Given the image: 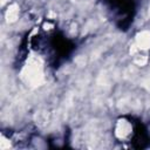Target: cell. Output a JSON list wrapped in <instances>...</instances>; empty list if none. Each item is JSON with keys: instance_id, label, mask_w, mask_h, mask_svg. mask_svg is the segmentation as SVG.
Listing matches in <instances>:
<instances>
[{"instance_id": "cell-3", "label": "cell", "mask_w": 150, "mask_h": 150, "mask_svg": "<svg viewBox=\"0 0 150 150\" xmlns=\"http://www.w3.org/2000/svg\"><path fill=\"white\" fill-rule=\"evenodd\" d=\"M18 15H19V8L16 5H12L9 6L7 13H6V18H7V21L9 22H13L18 19Z\"/></svg>"}, {"instance_id": "cell-2", "label": "cell", "mask_w": 150, "mask_h": 150, "mask_svg": "<svg viewBox=\"0 0 150 150\" xmlns=\"http://www.w3.org/2000/svg\"><path fill=\"white\" fill-rule=\"evenodd\" d=\"M131 132V127L127 121H120L116 128V135L120 138H125Z\"/></svg>"}, {"instance_id": "cell-1", "label": "cell", "mask_w": 150, "mask_h": 150, "mask_svg": "<svg viewBox=\"0 0 150 150\" xmlns=\"http://www.w3.org/2000/svg\"><path fill=\"white\" fill-rule=\"evenodd\" d=\"M136 42H137L138 48L148 49L150 47V32L143 30V32L138 33L137 38H136Z\"/></svg>"}, {"instance_id": "cell-4", "label": "cell", "mask_w": 150, "mask_h": 150, "mask_svg": "<svg viewBox=\"0 0 150 150\" xmlns=\"http://www.w3.org/2000/svg\"><path fill=\"white\" fill-rule=\"evenodd\" d=\"M135 62H136L137 64H139V66H143V64H145V62H146V57H145L144 55L138 56V57L135 60Z\"/></svg>"}]
</instances>
